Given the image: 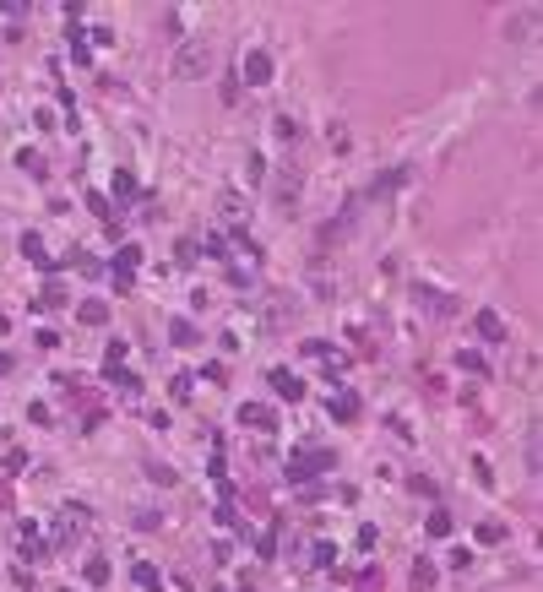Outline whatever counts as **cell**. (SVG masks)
Segmentation results:
<instances>
[{"instance_id":"9a60e30c","label":"cell","mask_w":543,"mask_h":592,"mask_svg":"<svg viewBox=\"0 0 543 592\" xmlns=\"http://www.w3.org/2000/svg\"><path fill=\"white\" fill-rule=\"evenodd\" d=\"M136 582H142V587H157V582H163V576H157L153 565H136Z\"/></svg>"},{"instance_id":"7a4b0ae2","label":"cell","mask_w":543,"mask_h":592,"mask_svg":"<svg viewBox=\"0 0 543 592\" xmlns=\"http://www.w3.org/2000/svg\"><path fill=\"white\" fill-rule=\"evenodd\" d=\"M320 467H331V456H320V451L294 456V462H288V478H310V473H320Z\"/></svg>"},{"instance_id":"3957f363","label":"cell","mask_w":543,"mask_h":592,"mask_svg":"<svg viewBox=\"0 0 543 592\" xmlns=\"http://www.w3.org/2000/svg\"><path fill=\"white\" fill-rule=\"evenodd\" d=\"M239 419H244V424H250V430H272V424H277V419H272V408H266V402H244V408H239Z\"/></svg>"},{"instance_id":"5b68a950","label":"cell","mask_w":543,"mask_h":592,"mask_svg":"<svg viewBox=\"0 0 543 592\" xmlns=\"http://www.w3.org/2000/svg\"><path fill=\"white\" fill-rule=\"evenodd\" d=\"M478 337H489V343H505V321H500L494 310H483V315H478Z\"/></svg>"},{"instance_id":"8fae6325","label":"cell","mask_w":543,"mask_h":592,"mask_svg":"<svg viewBox=\"0 0 543 592\" xmlns=\"http://www.w3.org/2000/svg\"><path fill=\"white\" fill-rule=\"evenodd\" d=\"M294 196H299V174H283V180H277V201H283V207H288V201H294Z\"/></svg>"},{"instance_id":"9c48e42d","label":"cell","mask_w":543,"mask_h":592,"mask_svg":"<svg viewBox=\"0 0 543 592\" xmlns=\"http://www.w3.org/2000/svg\"><path fill=\"white\" fill-rule=\"evenodd\" d=\"M22 256H27V261H38V267L49 261V256H44V239H38V234H22Z\"/></svg>"},{"instance_id":"6da1fadb","label":"cell","mask_w":543,"mask_h":592,"mask_svg":"<svg viewBox=\"0 0 543 592\" xmlns=\"http://www.w3.org/2000/svg\"><path fill=\"white\" fill-rule=\"evenodd\" d=\"M207 66H212V49H207L201 38L185 44V49L174 55V76H185V82H190V76H207Z\"/></svg>"},{"instance_id":"30bf717a","label":"cell","mask_w":543,"mask_h":592,"mask_svg":"<svg viewBox=\"0 0 543 592\" xmlns=\"http://www.w3.org/2000/svg\"><path fill=\"white\" fill-rule=\"evenodd\" d=\"M168 337H174V343H179V348H190V343H196V337H201V332H196V326H190V321H174V326H168Z\"/></svg>"},{"instance_id":"ba28073f","label":"cell","mask_w":543,"mask_h":592,"mask_svg":"<svg viewBox=\"0 0 543 592\" xmlns=\"http://www.w3.org/2000/svg\"><path fill=\"white\" fill-rule=\"evenodd\" d=\"M272 386L283 391V397H299L305 386H299V375H288V370H272Z\"/></svg>"},{"instance_id":"277c9868","label":"cell","mask_w":543,"mask_h":592,"mask_svg":"<svg viewBox=\"0 0 543 592\" xmlns=\"http://www.w3.org/2000/svg\"><path fill=\"white\" fill-rule=\"evenodd\" d=\"M266 76H272V60H266L261 49H255V55H244V82H250V87H261Z\"/></svg>"},{"instance_id":"7c38bea8","label":"cell","mask_w":543,"mask_h":592,"mask_svg":"<svg viewBox=\"0 0 543 592\" xmlns=\"http://www.w3.org/2000/svg\"><path fill=\"white\" fill-rule=\"evenodd\" d=\"M331 413H337V419H353V413H359V397H353V391H342V397L331 402Z\"/></svg>"},{"instance_id":"2e32d148","label":"cell","mask_w":543,"mask_h":592,"mask_svg":"<svg viewBox=\"0 0 543 592\" xmlns=\"http://www.w3.org/2000/svg\"><path fill=\"white\" fill-rule=\"evenodd\" d=\"M5 506H11V489H5V484H0V511H5Z\"/></svg>"},{"instance_id":"5bb4252c","label":"cell","mask_w":543,"mask_h":592,"mask_svg":"<svg viewBox=\"0 0 543 592\" xmlns=\"http://www.w3.org/2000/svg\"><path fill=\"white\" fill-rule=\"evenodd\" d=\"M478 538H483V543H500V538H505V527H500V521H483V527H478Z\"/></svg>"},{"instance_id":"4fadbf2b","label":"cell","mask_w":543,"mask_h":592,"mask_svg":"<svg viewBox=\"0 0 543 592\" xmlns=\"http://www.w3.org/2000/svg\"><path fill=\"white\" fill-rule=\"evenodd\" d=\"M429 532L446 538V532H451V517H446V511H429Z\"/></svg>"},{"instance_id":"52a82bcc","label":"cell","mask_w":543,"mask_h":592,"mask_svg":"<svg viewBox=\"0 0 543 592\" xmlns=\"http://www.w3.org/2000/svg\"><path fill=\"white\" fill-rule=\"evenodd\" d=\"M435 587V565L429 560H413V592H429Z\"/></svg>"},{"instance_id":"8992f818","label":"cell","mask_w":543,"mask_h":592,"mask_svg":"<svg viewBox=\"0 0 543 592\" xmlns=\"http://www.w3.org/2000/svg\"><path fill=\"white\" fill-rule=\"evenodd\" d=\"M77 315L87 321V326H103V321H109V304H103V299H81Z\"/></svg>"}]
</instances>
